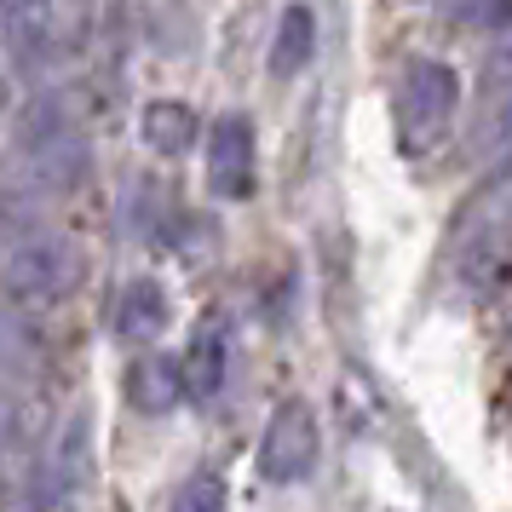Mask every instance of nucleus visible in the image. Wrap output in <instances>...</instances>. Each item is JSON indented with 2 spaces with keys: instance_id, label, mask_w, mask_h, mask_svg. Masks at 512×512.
<instances>
[{
  "instance_id": "f257e3e1",
  "label": "nucleus",
  "mask_w": 512,
  "mask_h": 512,
  "mask_svg": "<svg viewBox=\"0 0 512 512\" xmlns=\"http://www.w3.org/2000/svg\"><path fill=\"white\" fill-rule=\"evenodd\" d=\"M18 156H24L29 179L41 190H52V196H64V190L81 185V173H87V139H81V127H75L70 104L58 93L35 98L24 110V121H18Z\"/></svg>"
},
{
  "instance_id": "f03ea898",
  "label": "nucleus",
  "mask_w": 512,
  "mask_h": 512,
  "mask_svg": "<svg viewBox=\"0 0 512 512\" xmlns=\"http://www.w3.org/2000/svg\"><path fill=\"white\" fill-rule=\"evenodd\" d=\"M455 104H461V75L449 70L443 58H409L403 75H397V98H392L403 150L420 156V150L443 144L449 121H455Z\"/></svg>"
},
{
  "instance_id": "7ed1b4c3",
  "label": "nucleus",
  "mask_w": 512,
  "mask_h": 512,
  "mask_svg": "<svg viewBox=\"0 0 512 512\" xmlns=\"http://www.w3.org/2000/svg\"><path fill=\"white\" fill-rule=\"evenodd\" d=\"M75 277H81V259L64 236L52 231H24L6 259H0V282H6V294L29 311H47V305L70 300L75 294Z\"/></svg>"
},
{
  "instance_id": "20e7f679",
  "label": "nucleus",
  "mask_w": 512,
  "mask_h": 512,
  "mask_svg": "<svg viewBox=\"0 0 512 512\" xmlns=\"http://www.w3.org/2000/svg\"><path fill=\"white\" fill-rule=\"evenodd\" d=\"M317 461H323V426L311 415V403H282L259 438V478L300 484L317 472Z\"/></svg>"
},
{
  "instance_id": "39448f33",
  "label": "nucleus",
  "mask_w": 512,
  "mask_h": 512,
  "mask_svg": "<svg viewBox=\"0 0 512 512\" xmlns=\"http://www.w3.org/2000/svg\"><path fill=\"white\" fill-rule=\"evenodd\" d=\"M87 443H93V420H87V409H75V415L58 426L47 461L35 466V484H29V507L35 512H52L58 501L75 495V484L87 478Z\"/></svg>"
},
{
  "instance_id": "423d86ee",
  "label": "nucleus",
  "mask_w": 512,
  "mask_h": 512,
  "mask_svg": "<svg viewBox=\"0 0 512 512\" xmlns=\"http://www.w3.org/2000/svg\"><path fill=\"white\" fill-rule=\"evenodd\" d=\"M0 47L24 75H41L58 58V24L41 0H0Z\"/></svg>"
},
{
  "instance_id": "0eeeda50",
  "label": "nucleus",
  "mask_w": 512,
  "mask_h": 512,
  "mask_svg": "<svg viewBox=\"0 0 512 512\" xmlns=\"http://www.w3.org/2000/svg\"><path fill=\"white\" fill-rule=\"evenodd\" d=\"M254 173V127L242 116H225L208 139V190L225 202H242L254 196Z\"/></svg>"
},
{
  "instance_id": "6e6552de",
  "label": "nucleus",
  "mask_w": 512,
  "mask_h": 512,
  "mask_svg": "<svg viewBox=\"0 0 512 512\" xmlns=\"http://www.w3.org/2000/svg\"><path fill=\"white\" fill-rule=\"evenodd\" d=\"M179 369H185V397L190 403H213V397L225 392V374H231V323H225L219 311L202 317V328L190 334Z\"/></svg>"
},
{
  "instance_id": "1a4fd4ad",
  "label": "nucleus",
  "mask_w": 512,
  "mask_h": 512,
  "mask_svg": "<svg viewBox=\"0 0 512 512\" xmlns=\"http://www.w3.org/2000/svg\"><path fill=\"white\" fill-rule=\"evenodd\" d=\"M311 52H317V12L311 6H288L277 24V41H271V75L294 81L311 64Z\"/></svg>"
},
{
  "instance_id": "9d476101",
  "label": "nucleus",
  "mask_w": 512,
  "mask_h": 512,
  "mask_svg": "<svg viewBox=\"0 0 512 512\" xmlns=\"http://www.w3.org/2000/svg\"><path fill=\"white\" fill-rule=\"evenodd\" d=\"M179 392H185L179 357H144L139 369L127 374V397H133V409H144V415H167L179 403Z\"/></svg>"
},
{
  "instance_id": "9b49d317",
  "label": "nucleus",
  "mask_w": 512,
  "mask_h": 512,
  "mask_svg": "<svg viewBox=\"0 0 512 512\" xmlns=\"http://www.w3.org/2000/svg\"><path fill=\"white\" fill-rule=\"evenodd\" d=\"M47 363V346L35 323H24L18 311H0V380H35Z\"/></svg>"
},
{
  "instance_id": "f8f14e48",
  "label": "nucleus",
  "mask_w": 512,
  "mask_h": 512,
  "mask_svg": "<svg viewBox=\"0 0 512 512\" xmlns=\"http://www.w3.org/2000/svg\"><path fill=\"white\" fill-rule=\"evenodd\" d=\"M162 328H167V294H162V282L133 277L127 288H121V334H127V340H156Z\"/></svg>"
},
{
  "instance_id": "ddd939ff",
  "label": "nucleus",
  "mask_w": 512,
  "mask_h": 512,
  "mask_svg": "<svg viewBox=\"0 0 512 512\" xmlns=\"http://www.w3.org/2000/svg\"><path fill=\"white\" fill-rule=\"evenodd\" d=\"M144 139H150L156 156H185L190 144H196V110L190 104H173V98L150 104L144 110Z\"/></svg>"
},
{
  "instance_id": "4468645a",
  "label": "nucleus",
  "mask_w": 512,
  "mask_h": 512,
  "mask_svg": "<svg viewBox=\"0 0 512 512\" xmlns=\"http://www.w3.org/2000/svg\"><path fill=\"white\" fill-rule=\"evenodd\" d=\"M225 501H231V489H225V478H219L213 466H202V472H190V484L179 489V501H173V512H225Z\"/></svg>"
},
{
  "instance_id": "2eb2a0df",
  "label": "nucleus",
  "mask_w": 512,
  "mask_h": 512,
  "mask_svg": "<svg viewBox=\"0 0 512 512\" xmlns=\"http://www.w3.org/2000/svg\"><path fill=\"white\" fill-rule=\"evenodd\" d=\"M12 438H18V403H12L6 386H0V449H6Z\"/></svg>"
},
{
  "instance_id": "dca6fc26",
  "label": "nucleus",
  "mask_w": 512,
  "mask_h": 512,
  "mask_svg": "<svg viewBox=\"0 0 512 512\" xmlns=\"http://www.w3.org/2000/svg\"><path fill=\"white\" fill-rule=\"evenodd\" d=\"M41 6H52V0H41Z\"/></svg>"
}]
</instances>
